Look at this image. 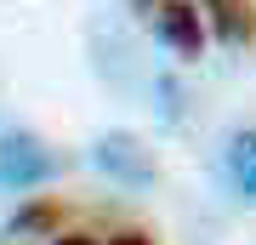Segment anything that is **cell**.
<instances>
[{
  "mask_svg": "<svg viewBox=\"0 0 256 245\" xmlns=\"http://www.w3.org/2000/svg\"><path fill=\"white\" fill-rule=\"evenodd\" d=\"M57 171V154L34 131H0V188H40Z\"/></svg>",
  "mask_w": 256,
  "mask_h": 245,
  "instance_id": "cell-1",
  "label": "cell"
},
{
  "mask_svg": "<svg viewBox=\"0 0 256 245\" xmlns=\"http://www.w3.org/2000/svg\"><path fill=\"white\" fill-rule=\"evenodd\" d=\"M92 160H97L108 177H120V182H148V177H154V160H148V148H142L131 131H108V137L97 143Z\"/></svg>",
  "mask_w": 256,
  "mask_h": 245,
  "instance_id": "cell-2",
  "label": "cell"
},
{
  "mask_svg": "<svg viewBox=\"0 0 256 245\" xmlns=\"http://www.w3.org/2000/svg\"><path fill=\"white\" fill-rule=\"evenodd\" d=\"M200 12L216 29V40H228V46H250L256 40V6L250 0H200Z\"/></svg>",
  "mask_w": 256,
  "mask_h": 245,
  "instance_id": "cell-3",
  "label": "cell"
},
{
  "mask_svg": "<svg viewBox=\"0 0 256 245\" xmlns=\"http://www.w3.org/2000/svg\"><path fill=\"white\" fill-rule=\"evenodd\" d=\"M222 165H228V182H234L239 200H256V126H245V131L228 137Z\"/></svg>",
  "mask_w": 256,
  "mask_h": 245,
  "instance_id": "cell-4",
  "label": "cell"
},
{
  "mask_svg": "<svg viewBox=\"0 0 256 245\" xmlns=\"http://www.w3.org/2000/svg\"><path fill=\"white\" fill-rule=\"evenodd\" d=\"M108 245H148L142 234H120V239H108Z\"/></svg>",
  "mask_w": 256,
  "mask_h": 245,
  "instance_id": "cell-5",
  "label": "cell"
},
{
  "mask_svg": "<svg viewBox=\"0 0 256 245\" xmlns=\"http://www.w3.org/2000/svg\"><path fill=\"white\" fill-rule=\"evenodd\" d=\"M57 245H97V239H80V234H68V239H57Z\"/></svg>",
  "mask_w": 256,
  "mask_h": 245,
  "instance_id": "cell-6",
  "label": "cell"
}]
</instances>
